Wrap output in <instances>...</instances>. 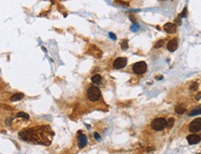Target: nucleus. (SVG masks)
<instances>
[{"instance_id": "1", "label": "nucleus", "mask_w": 201, "mask_h": 154, "mask_svg": "<svg viewBox=\"0 0 201 154\" xmlns=\"http://www.w3.org/2000/svg\"><path fill=\"white\" fill-rule=\"evenodd\" d=\"M19 135L21 139L29 143L49 146L51 143L54 133L49 125H40L22 130Z\"/></svg>"}, {"instance_id": "2", "label": "nucleus", "mask_w": 201, "mask_h": 154, "mask_svg": "<svg viewBox=\"0 0 201 154\" xmlns=\"http://www.w3.org/2000/svg\"><path fill=\"white\" fill-rule=\"evenodd\" d=\"M87 97L89 100L95 102L98 101L102 97V92H101L100 88L95 85H90L87 90Z\"/></svg>"}, {"instance_id": "3", "label": "nucleus", "mask_w": 201, "mask_h": 154, "mask_svg": "<svg viewBox=\"0 0 201 154\" xmlns=\"http://www.w3.org/2000/svg\"><path fill=\"white\" fill-rule=\"evenodd\" d=\"M167 124H168V121L165 118L160 117V118H156V119L154 120L151 124V126L155 131H161L165 127H167Z\"/></svg>"}, {"instance_id": "4", "label": "nucleus", "mask_w": 201, "mask_h": 154, "mask_svg": "<svg viewBox=\"0 0 201 154\" xmlns=\"http://www.w3.org/2000/svg\"><path fill=\"white\" fill-rule=\"evenodd\" d=\"M132 70H133V73L135 74H142L146 72L147 70V65L144 61H139L136 62L135 64L132 66Z\"/></svg>"}, {"instance_id": "5", "label": "nucleus", "mask_w": 201, "mask_h": 154, "mask_svg": "<svg viewBox=\"0 0 201 154\" xmlns=\"http://www.w3.org/2000/svg\"><path fill=\"white\" fill-rule=\"evenodd\" d=\"M189 130L192 133L199 132L201 130V118H197V119L192 121L191 124H189Z\"/></svg>"}, {"instance_id": "6", "label": "nucleus", "mask_w": 201, "mask_h": 154, "mask_svg": "<svg viewBox=\"0 0 201 154\" xmlns=\"http://www.w3.org/2000/svg\"><path fill=\"white\" fill-rule=\"evenodd\" d=\"M127 59L126 58H117L114 61V69H123L127 65Z\"/></svg>"}, {"instance_id": "7", "label": "nucleus", "mask_w": 201, "mask_h": 154, "mask_svg": "<svg viewBox=\"0 0 201 154\" xmlns=\"http://www.w3.org/2000/svg\"><path fill=\"white\" fill-rule=\"evenodd\" d=\"M80 135H78V139H77V144H78L79 149H83L87 146L88 144V138L87 136L83 134H81V132H79Z\"/></svg>"}, {"instance_id": "8", "label": "nucleus", "mask_w": 201, "mask_h": 154, "mask_svg": "<svg viewBox=\"0 0 201 154\" xmlns=\"http://www.w3.org/2000/svg\"><path fill=\"white\" fill-rule=\"evenodd\" d=\"M178 45H179V42H178V39H177V38L171 39V40L168 43V45H167L168 50L170 52L175 51V50L178 48Z\"/></svg>"}, {"instance_id": "9", "label": "nucleus", "mask_w": 201, "mask_h": 154, "mask_svg": "<svg viewBox=\"0 0 201 154\" xmlns=\"http://www.w3.org/2000/svg\"><path fill=\"white\" fill-rule=\"evenodd\" d=\"M187 141H188V143L190 144V145H195V144H197V143H199L200 142V140H201V138L198 135H188L187 138Z\"/></svg>"}, {"instance_id": "10", "label": "nucleus", "mask_w": 201, "mask_h": 154, "mask_svg": "<svg viewBox=\"0 0 201 154\" xmlns=\"http://www.w3.org/2000/svg\"><path fill=\"white\" fill-rule=\"evenodd\" d=\"M164 30L168 33H173V32H176V25L174 23H171V22H168L164 25Z\"/></svg>"}, {"instance_id": "11", "label": "nucleus", "mask_w": 201, "mask_h": 154, "mask_svg": "<svg viewBox=\"0 0 201 154\" xmlns=\"http://www.w3.org/2000/svg\"><path fill=\"white\" fill-rule=\"evenodd\" d=\"M22 97H23V94L22 93H16V94H14L10 97V100L11 101H17V100H21Z\"/></svg>"}, {"instance_id": "12", "label": "nucleus", "mask_w": 201, "mask_h": 154, "mask_svg": "<svg viewBox=\"0 0 201 154\" xmlns=\"http://www.w3.org/2000/svg\"><path fill=\"white\" fill-rule=\"evenodd\" d=\"M91 81H92V83H94V84H99L101 82H102V76L99 75V74H95V75H93L92 77H91Z\"/></svg>"}, {"instance_id": "13", "label": "nucleus", "mask_w": 201, "mask_h": 154, "mask_svg": "<svg viewBox=\"0 0 201 154\" xmlns=\"http://www.w3.org/2000/svg\"><path fill=\"white\" fill-rule=\"evenodd\" d=\"M175 111H176L178 114H182V113H184L185 111H186V108H185L184 106L179 105V106H177L176 108H175Z\"/></svg>"}, {"instance_id": "14", "label": "nucleus", "mask_w": 201, "mask_h": 154, "mask_svg": "<svg viewBox=\"0 0 201 154\" xmlns=\"http://www.w3.org/2000/svg\"><path fill=\"white\" fill-rule=\"evenodd\" d=\"M197 114H201V107H197V108L192 110L190 111V113H189V116H195V115H197Z\"/></svg>"}, {"instance_id": "15", "label": "nucleus", "mask_w": 201, "mask_h": 154, "mask_svg": "<svg viewBox=\"0 0 201 154\" xmlns=\"http://www.w3.org/2000/svg\"><path fill=\"white\" fill-rule=\"evenodd\" d=\"M120 45H121L123 49H127L128 48V40H126V39L122 40L121 41V43H120Z\"/></svg>"}, {"instance_id": "16", "label": "nucleus", "mask_w": 201, "mask_h": 154, "mask_svg": "<svg viewBox=\"0 0 201 154\" xmlns=\"http://www.w3.org/2000/svg\"><path fill=\"white\" fill-rule=\"evenodd\" d=\"M174 118H169V120L168 121V124H167V127H168V128H170V127L173 126L174 124Z\"/></svg>"}, {"instance_id": "17", "label": "nucleus", "mask_w": 201, "mask_h": 154, "mask_svg": "<svg viewBox=\"0 0 201 154\" xmlns=\"http://www.w3.org/2000/svg\"><path fill=\"white\" fill-rule=\"evenodd\" d=\"M187 16V8H183V10H182V12L179 15V18H185V17Z\"/></svg>"}, {"instance_id": "18", "label": "nucleus", "mask_w": 201, "mask_h": 154, "mask_svg": "<svg viewBox=\"0 0 201 154\" xmlns=\"http://www.w3.org/2000/svg\"><path fill=\"white\" fill-rule=\"evenodd\" d=\"M164 43H165V41L164 40H160L159 42H158L156 45L155 46V48H159V47H161V46H163Z\"/></svg>"}, {"instance_id": "19", "label": "nucleus", "mask_w": 201, "mask_h": 154, "mask_svg": "<svg viewBox=\"0 0 201 154\" xmlns=\"http://www.w3.org/2000/svg\"><path fill=\"white\" fill-rule=\"evenodd\" d=\"M197 87H198V84H196V83H194L193 84H192V85H191V90H196L197 89Z\"/></svg>"}, {"instance_id": "20", "label": "nucleus", "mask_w": 201, "mask_h": 154, "mask_svg": "<svg viewBox=\"0 0 201 154\" xmlns=\"http://www.w3.org/2000/svg\"><path fill=\"white\" fill-rule=\"evenodd\" d=\"M109 36H110L113 40H116V39H117V36H116L114 33H112V32H109Z\"/></svg>"}, {"instance_id": "21", "label": "nucleus", "mask_w": 201, "mask_h": 154, "mask_svg": "<svg viewBox=\"0 0 201 154\" xmlns=\"http://www.w3.org/2000/svg\"><path fill=\"white\" fill-rule=\"evenodd\" d=\"M94 136H95V138H96V139H98V140H100V139H101L100 135H99V134H97V133H95V134H94Z\"/></svg>"}, {"instance_id": "22", "label": "nucleus", "mask_w": 201, "mask_h": 154, "mask_svg": "<svg viewBox=\"0 0 201 154\" xmlns=\"http://www.w3.org/2000/svg\"><path fill=\"white\" fill-rule=\"evenodd\" d=\"M196 99H197V100H198V99H200V98H201V93H199V94L197 95V96H196Z\"/></svg>"}]
</instances>
